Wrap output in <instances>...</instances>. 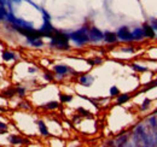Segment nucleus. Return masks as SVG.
I'll return each mask as SVG.
<instances>
[{"instance_id":"obj_1","label":"nucleus","mask_w":157,"mask_h":147,"mask_svg":"<svg viewBox=\"0 0 157 147\" xmlns=\"http://www.w3.org/2000/svg\"><path fill=\"white\" fill-rule=\"evenodd\" d=\"M50 47L58 50V51H68L70 50V43H69V35L68 33H64L62 30H55L52 36L50 39Z\"/></svg>"},{"instance_id":"obj_2","label":"nucleus","mask_w":157,"mask_h":147,"mask_svg":"<svg viewBox=\"0 0 157 147\" xmlns=\"http://www.w3.org/2000/svg\"><path fill=\"white\" fill-rule=\"evenodd\" d=\"M88 28L87 25H83L81 27L80 29L75 30V32H71V33H68L69 35V40L71 42H74L76 46H85L90 42V37H88Z\"/></svg>"},{"instance_id":"obj_3","label":"nucleus","mask_w":157,"mask_h":147,"mask_svg":"<svg viewBox=\"0 0 157 147\" xmlns=\"http://www.w3.org/2000/svg\"><path fill=\"white\" fill-rule=\"evenodd\" d=\"M116 35L120 41L123 42H132L133 41V36H132V32L127 25H122L120 27L116 32Z\"/></svg>"},{"instance_id":"obj_4","label":"nucleus","mask_w":157,"mask_h":147,"mask_svg":"<svg viewBox=\"0 0 157 147\" xmlns=\"http://www.w3.org/2000/svg\"><path fill=\"white\" fill-rule=\"evenodd\" d=\"M53 73L56 74L55 77L63 78V77L67 76L68 74H74L75 71H74L69 65H65V64H57V65L53 66Z\"/></svg>"},{"instance_id":"obj_5","label":"nucleus","mask_w":157,"mask_h":147,"mask_svg":"<svg viewBox=\"0 0 157 147\" xmlns=\"http://www.w3.org/2000/svg\"><path fill=\"white\" fill-rule=\"evenodd\" d=\"M88 37L91 42H99L103 40L104 37V33L98 29L97 27H90L88 28Z\"/></svg>"},{"instance_id":"obj_6","label":"nucleus","mask_w":157,"mask_h":147,"mask_svg":"<svg viewBox=\"0 0 157 147\" xmlns=\"http://www.w3.org/2000/svg\"><path fill=\"white\" fill-rule=\"evenodd\" d=\"M93 81H94V78H93V76H91L90 74H83V75H81V76L78 77V83L82 85V86H85V87L92 86Z\"/></svg>"},{"instance_id":"obj_7","label":"nucleus","mask_w":157,"mask_h":147,"mask_svg":"<svg viewBox=\"0 0 157 147\" xmlns=\"http://www.w3.org/2000/svg\"><path fill=\"white\" fill-rule=\"evenodd\" d=\"M141 28H143V30H144V35H145V37H147V39H155V37H156V32H155V29L152 28L151 24H149V23H144Z\"/></svg>"},{"instance_id":"obj_8","label":"nucleus","mask_w":157,"mask_h":147,"mask_svg":"<svg viewBox=\"0 0 157 147\" xmlns=\"http://www.w3.org/2000/svg\"><path fill=\"white\" fill-rule=\"evenodd\" d=\"M9 142H10L11 145H24V144H28L29 141H28L27 139H24V138L20 136V135H15V134H12V135L9 136Z\"/></svg>"},{"instance_id":"obj_9","label":"nucleus","mask_w":157,"mask_h":147,"mask_svg":"<svg viewBox=\"0 0 157 147\" xmlns=\"http://www.w3.org/2000/svg\"><path fill=\"white\" fill-rule=\"evenodd\" d=\"M132 32V36H133V41H141L145 39L144 35V30L141 27H136L134 29L131 30Z\"/></svg>"},{"instance_id":"obj_10","label":"nucleus","mask_w":157,"mask_h":147,"mask_svg":"<svg viewBox=\"0 0 157 147\" xmlns=\"http://www.w3.org/2000/svg\"><path fill=\"white\" fill-rule=\"evenodd\" d=\"M103 40H104L106 43H116L118 41L117 35H116V33H114V32H105Z\"/></svg>"},{"instance_id":"obj_11","label":"nucleus","mask_w":157,"mask_h":147,"mask_svg":"<svg viewBox=\"0 0 157 147\" xmlns=\"http://www.w3.org/2000/svg\"><path fill=\"white\" fill-rule=\"evenodd\" d=\"M36 124H38V129H39V133L41 134V135H42V136H45V138L50 136V131H48V128H47V126H46V123H45L44 121L39 119V121L36 122Z\"/></svg>"},{"instance_id":"obj_12","label":"nucleus","mask_w":157,"mask_h":147,"mask_svg":"<svg viewBox=\"0 0 157 147\" xmlns=\"http://www.w3.org/2000/svg\"><path fill=\"white\" fill-rule=\"evenodd\" d=\"M1 57H2V59L5 60V62H12V60H16L17 58H18V55L17 53H15V52H12V51H2V53H1Z\"/></svg>"},{"instance_id":"obj_13","label":"nucleus","mask_w":157,"mask_h":147,"mask_svg":"<svg viewBox=\"0 0 157 147\" xmlns=\"http://www.w3.org/2000/svg\"><path fill=\"white\" fill-rule=\"evenodd\" d=\"M128 142V134L120 133L118 138L115 140V146H126Z\"/></svg>"},{"instance_id":"obj_14","label":"nucleus","mask_w":157,"mask_h":147,"mask_svg":"<svg viewBox=\"0 0 157 147\" xmlns=\"http://www.w3.org/2000/svg\"><path fill=\"white\" fill-rule=\"evenodd\" d=\"M129 99H131V94H128V93L121 94L120 93L117 96H116V105H123V104L128 103Z\"/></svg>"},{"instance_id":"obj_15","label":"nucleus","mask_w":157,"mask_h":147,"mask_svg":"<svg viewBox=\"0 0 157 147\" xmlns=\"http://www.w3.org/2000/svg\"><path fill=\"white\" fill-rule=\"evenodd\" d=\"M59 106H60V101L52 100V101H48L45 105H42V109H45V110H57Z\"/></svg>"},{"instance_id":"obj_16","label":"nucleus","mask_w":157,"mask_h":147,"mask_svg":"<svg viewBox=\"0 0 157 147\" xmlns=\"http://www.w3.org/2000/svg\"><path fill=\"white\" fill-rule=\"evenodd\" d=\"M27 42H28L32 47H36V48L44 46V41H42L41 37H38V39H27Z\"/></svg>"},{"instance_id":"obj_17","label":"nucleus","mask_w":157,"mask_h":147,"mask_svg":"<svg viewBox=\"0 0 157 147\" xmlns=\"http://www.w3.org/2000/svg\"><path fill=\"white\" fill-rule=\"evenodd\" d=\"M131 68H132L134 71H137V73H146V71H147V68H146V66L137 64V63H132V64H131Z\"/></svg>"},{"instance_id":"obj_18","label":"nucleus","mask_w":157,"mask_h":147,"mask_svg":"<svg viewBox=\"0 0 157 147\" xmlns=\"http://www.w3.org/2000/svg\"><path fill=\"white\" fill-rule=\"evenodd\" d=\"M73 100V95L70 94H63V93H59V101L63 103V104H68Z\"/></svg>"},{"instance_id":"obj_19","label":"nucleus","mask_w":157,"mask_h":147,"mask_svg":"<svg viewBox=\"0 0 157 147\" xmlns=\"http://www.w3.org/2000/svg\"><path fill=\"white\" fill-rule=\"evenodd\" d=\"M2 94H4L5 98H12V96L16 95V88H15V87H10V88L5 89V91L2 92Z\"/></svg>"},{"instance_id":"obj_20","label":"nucleus","mask_w":157,"mask_h":147,"mask_svg":"<svg viewBox=\"0 0 157 147\" xmlns=\"http://www.w3.org/2000/svg\"><path fill=\"white\" fill-rule=\"evenodd\" d=\"M7 13H9V12H7L6 7H5V5H0V22L4 21V19H6Z\"/></svg>"},{"instance_id":"obj_21","label":"nucleus","mask_w":157,"mask_h":147,"mask_svg":"<svg viewBox=\"0 0 157 147\" xmlns=\"http://www.w3.org/2000/svg\"><path fill=\"white\" fill-rule=\"evenodd\" d=\"M16 94H17L20 98H24V96H25V94H27V89H25V87H22V86L16 87Z\"/></svg>"},{"instance_id":"obj_22","label":"nucleus","mask_w":157,"mask_h":147,"mask_svg":"<svg viewBox=\"0 0 157 147\" xmlns=\"http://www.w3.org/2000/svg\"><path fill=\"white\" fill-rule=\"evenodd\" d=\"M120 50H121L122 52H124V53H134V52H136V47H134V46H132V45H128V46L121 47Z\"/></svg>"},{"instance_id":"obj_23","label":"nucleus","mask_w":157,"mask_h":147,"mask_svg":"<svg viewBox=\"0 0 157 147\" xmlns=\"http://www.w3.org/2000/svg\"><path fill=\"white\" fill-rule=\"evenodd\" d=\"M150 105H151V100H150V99H147V98H145V99H144V101H143V104H141V106H140V110L146 111L149 107H150Z\"/></svg>"},{"instance_id":"obj_24","label":"nucleus","mask_w":157,"mask_h":147,"mask_svg":"<svg viewBox=\"0 0 157 147\" xmlns=\"http://www.w3.org/2000/svg\"><path fill=\"white\" fill-rule=\"evenodd\" d=\"M87 63L91 65V66H94V65H98V64H101L103 63V59L101 58H93V59H88Z\"/></svg>"},{"instance_id":"obj_25","label":"nucleus","mask_w":157,"mask_h":147,"mask_svg":"<svg viewBox=\"0 0 157 147\" xmlns=\"http://www.w3.org/2000/svg\"><path fill=\"white\" fill-rule=\"evenodd\" d=\"M44 78H45L46 81L51 82V81L55 80V75H53V73H51V71H45V73H44Z\"/></svg>"},{"instance_id":"obj_26","label":"nucleus","mask_w":157,"mask_h":147,"mask_svg":"<svg viewBox=\"0 0 157 147\" xmlns=\"http://www.w3.org/2000/svg\"><path fill=\"white\" fill-rule=\"evenodd\" d=\"M78 112L80 116H83V117H91V112L87 110H85V109H82V107H78Z\"/></svg>"},{"instance_id":"obj_27","label":"nucleus","mask_w":157,"mask_h":147,"mask_svg":"<svg viewBox=\"0 0 157 147\" xmlns=\"http://www.w3.org/2000/svg\"><path fill=\"white\" fill-rule=\"evenodd\" d=\"M109 93H110V96H115V98H116L118 94H120V89H118L116 86H113V87L110 88Z\"/></svg>"},{"instance_id":"obj_28","label":"nucleus","mask_w":157,"mask_h":147,"mask_svg":"<svg viewBox=\"0 0 157 147\" xmlns=\"http://www.w3.org/2000/svg\"><path fill=\"white\" fill-rule=\"evenodd\" d=\"M18 106H20L21 109H24V110H30V107H32L29 105V103H27V101H21Z\"/></svg>"},{"instance_id":"obj_29","label":"nucleus","mask_w":157,"mask_h":147,"mask_svg":"<svg viewBox=\"0 0 157 147\" xmlns=\"http://www.w3.org/2000/svg\"><path fill=\"white\" fill-rule=\"evenodd\" d=\"M7 130V123H4L0 121V134H4Z\"/></svg>"},{"instance_id":"obj_30","label":"nucleus","mask_w":157,"mask_h":147,"mask_svg":"<svg viewBox=\"0 0 157 147\" xmlns=\"http://www.w3.org/2000/svg\"><path fill=\"white\" fill-rule=\"evenodd\" d=\"M151 25H152V28L155 29V32L157 30V19H152L151 21Z\"/></svg>"},{"instance_id":"obj_31","label":"nucleus","mask_w":157,"mask_h":147,"mask_svg":"<svg viewBox=\"0 0 157 147\" xmlns=\"http://www.w3.org/2000/svg\"><path fill=\"white\" fill-rule=\"evenodd\" d=\"M36 71H38V69H36V68H33V66L28 69V73H29V74H35Z\"/></svg>"},{"instance_id":"obj_32","label":"nucleus","mask_w":157,"mask_h":147,"mask_svg":"<svg viewBox=\"0 0 157 147\" xmlns=\"http://www.w3.org/2000/svg\"><path fill=\"white\" fill-rule=\"evenodd\" d=\"M12 1H15V2H20L21 0H12Z\"/></svg>"},{"instance_id":"obj_33","label":"nucleus","mask_w":157,"mask_h":147,"mask_svg":"<svg viewBox=\"0 0 157 147\" xmlns=\"http://www.w3.org/2000/svg\"><path fill=\"white\" fill-rule=\"evenodd\" d=\"M154 113H155V115H157V110H155V112H154Z\"/></svg>"}]
</instances>
